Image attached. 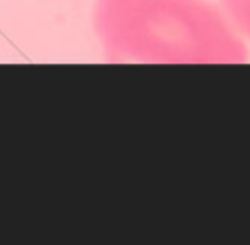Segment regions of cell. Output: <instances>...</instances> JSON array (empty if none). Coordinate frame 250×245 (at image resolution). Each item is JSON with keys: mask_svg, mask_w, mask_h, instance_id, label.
I'll use <instances>...</instances> for the list:
<instances>
[{"mask_svg": "<svg viewBox=\"0 0 250 245\" xmlns=\"http://www.w3.org/2000/svg\"><path fill=\"white\" fill-rule=\"evenodd\" d=\"M93 31L109 62L241 64L244 38L208 0H95Z\"/></svg>", "mask_w": 250, "mask_h": 245, "instance_id": "6da1fadb", "label": "cell"}, {"mask_svg": "<svg viewBox=\"0 0 250 245\" xmlns=\"http://www.w3.org/2000/svg\"><path fill=\"white\" fill-rule=\"evenodd\" d=\"M222 11L241 38L250 40V0H222Z\"/></svg>", "mask_w": 250, "mask_h": 245, "instance_id": "7a4b0ae2", "label": "cell"}]
</instances>
